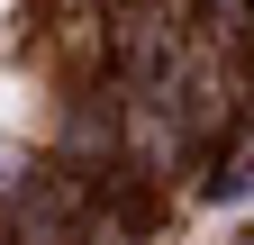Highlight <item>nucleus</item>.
<instances>
[{
    "mask_svg": "<svg viewBox=\"0 0 254 245\" xmlns=\"http://www.w3.org/2000/svg\"><path fill=\"white\" fill-rule=\"evenodd\" d=\"M0 9H9V0H0Z\"/></svg>",
    "mask_w": 254,
    "mask_h": 245,
    "instance_id": "obj_1",
    "label": "nucleus"
}]
</instances>
